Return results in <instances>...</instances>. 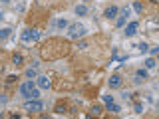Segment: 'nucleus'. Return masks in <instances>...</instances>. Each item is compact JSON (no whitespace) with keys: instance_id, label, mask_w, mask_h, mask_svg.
<instances>
[{"instance_id":"28","label":"nucleus","mask_w":159,"mask_h":119,"mask_svg":"<svg viewBox=\"0 0 159 119\" xmlns=\"http://www.w3.org/2000/svg\"><path fill=\"white\" fill-rule=\"evenodd\" d=\"M32 40H40V32L38 30H32Z\"/></svg>"},{"instance_id":"19","label":"nucleus","mask_w":159,"mask_h":119,"mask_svg":"<svg viewBox=\"0 0 159 119\" xmlns=\"http://www.w3.org/2000/svg\"><path fill=\"white\" fill-rule=\"evenodd\" d=\"M135 75H139V78L147 79V67H141V70H137V72H135Z\"/></svg>"},{"instance_id":"23","label":"nucleus","mask_w":159,"mask_h":119,"mask_svg":"<svg viewBox=\"0 0 159 119\" xmlns=\"http://www.w3.org/2000/svg\"><path fill=\"white\" fill-rule=\"evenodd\" d=\"M133 109H135V113H141V111H143V105H141L139 101H135V105H133Z\"/></svg>"},{"instance_id":"8","label":"nucleus","mask_w":159,"mask_h":119,"mask_svg":"<svg viewBox=\"0 0 159 119\" xmlns=\"http://www.w3.org/2000/svg\"><path fill=\"white\" fill-rule=\"evenodd\" d=\"M74 12H76V16H86V14H88V6H84V4H78V6L74 8Z\"/></svg>"},{"instance_id":"30","label":"nucleus","mask_w":159,"mask_h":119,"mask_svg":"<svg viewBox=\"0 0 159 119\" xmlns=\"http://www.w3.org/2000/svg\"><path fill=\"white\" fill-rule=\"evenodd\" d=\"M151 2H153V4H159V0H151Z\"/></svg>"},{"instance_id":"14","label":"nucleus","mask_w":159,"mask_h":119,"mask_svg":"<svg viewBox=\"0 0 159 119\" xmlns=\"http://www.w3.org/2000/svg\"><path fill=\"white\" fill-rule=\"evenodd\" d=\"M125 22H127V18H125V16H117V20H115V26H117V28H121V26H125Z\"/></svg>"},{"instance_id":"32","label":"nucleus","mask_w":159,"mask_h":119,"mask_svg":"<svg viewBox=\"0 0 159 119\" xmlns=\"http://www.w3.org/2000/svg\"><path fill=\"white\" fill-rule=\"evenodd\" d=\"M2 2H10V0H2Z\"/></svg>"},{"instance_id":"6","label":"nucleus","mask_w":159,"mask_h":119,"mask_svg":"<svg viewBox=\"0 0 159 119\" xmlns=\"http://www.w3.org/2000/svg\"><path fill=\"white\" fill-rule=\"evenodd\" d=\"M36 86L40 87V89H50V86H52V81L46 78V75H38L36 78Z\"/></svg>"},{"instance_id":"5","label":"nucleus","mask_w":159,"mask_h":119,"mask_svg":"<svg viewBox=\"0 0 159 119\" xmlns=\"http://www.w3.org/2000/svg\"><path fill=\"white\" fill-rule=\"evenodd\" d=\"M104 16H106L107 20H117V16H119V8H117V6H107V8H106V12H104Z\"/></svg>"},{"instance_id":"16","label":"nucleus","mask_w":159,"mask_h":119,"mask_svg":"<svg viewBox=\"0 0 159 119\" xmlns=\"http://www.w3.org/2000/svg\"><path fill=\"white\" fill-rule=\"evenodd\" d=\"M107 111H112V113H119V111H121V107H119L117 103H112V105H107Z\"/></svg>"},{"instance_id":"7","label":"nucleus","mask_w":159,"mask_h":119,"mask_svg":"<svg viewBox=\"0 0 159 119\" xmlns=\"http://www.w3.org/2000/svg\"><path fill=\"white\" fill-rule=\"evenodd\" d=\"M137 28H139V22H129L125 26V36H135L137 34Z\"/></svg>"},{"instance_id":"17","label":"nucleus","mask_w":159,"mask_h":119,"mask_svg":"<svg viewBox=\"0 0 159 119\" xmlns=\"http://www.w3.org/2000/svg\"><path fill=\"white\" fill-rule=\"evenodd\" d=\"M133 10L137 14H143V4H141V2H133Z\"/></svg>"},{"instance_id":"11","label":"nucleus","mask_w":159,"mask_h":119,"mask_svg":"<svg viewBox=\"0 0 159 119\" xmlns=\"http://www.w3.org/2000/svg\"><path fill=\"white\" fill-rule=\"evenodd\" d=\"M52 26H58V28H62V30H64V28L70 26V22H68V20H58V22L54 20V22H52Z\"/></svg>"},{"instance_id":"13","label":"nucleus","mask_w":159,"mask_h":119,"mask_svg":"<svg viewBox=\"0 0 159 119\" xmlns=\"http://www.w3.org/2000/svg\"><path fill=\"white\" fill-rule=\"evenodd\" d=\"M147 28H149V30H153V28H159V18L149 20V22H147Z\"/></svg>"},{"instance_id":"2","label":"nucleus","mask_w":159,"mask_h":119,"mask_svg":"<svg viewBox=\"0 0 159 119\" xmlns=\"http://www.w3.org/2000/svg\"><path fill=\"white\" fill-rule=\"evenodd\" d=\"M84 36H86V28L82 26L80 22H74V24L68 26V38L76 40V38H84Z\"/></svg>"},{"instance_id":"3","label":"nucleus","mask_w":159,"mask_h":119,"mask_svg":"<svg viewBox=\"0 0 159 119\" xmlns=\"http://www.w3.org/2000/svg\"><path fill=\"white\" fill-rule=\"evenodd\" d=\"M24 109L36 113V111H42V109H44V103L38 101V99H26V101H24Z\"/></svg>"},{"instance_id":"27","label":"nucleus","mask_w":159,"mask_h":119,"mask_svg":"<svg viewBox=\"0 0 159 119\" xmlns=\"http://www.w3.org/2000/svg\"><path fill=\"white\" fill-rule=\"evenodd\" d=\"M141 81H143V78H139V75H133V83H135V86H139Z\"/></svg>"},{"instance_id":"24","label":"nucleus","mask_w":159,"mask_h":119,"mask_svg":"<svg viewBox=\"0 0 159 119\" xmlns=\"http://www.w3.org/2000/svg\"><path fill=\"white\" fill-rule=\"evenodd\" d=\"M104 101H106V105H112V103H113V97H112V95H104Z\"/></svg>"},{"instance_id":"26","label":"nucleus","mask_w":159,"mask_h":119,"mask_svg":"<svg viewBox=\"0 0 159 119\" xmlns=\"http://www.w3.org/2000/svg\"><path fill=\"white\" fill-rule=\"evenodd\" d=\"M149 54H151L153 58H155V56H159V46H157V48H151V50H149Z\"/></svg>"},{"instance_id":"10","label":"nucleus","mask_w":159,"mask_h":119,"mask_svg":"<svg viewBox=\"0 0 159 119\" xmlns=\"http://www.w3.org/2000/svg\"><path fill=\"white\" fill-rule=\"evenodd\" d=\"M22 62H24L22 54H14V56H12V64H14L16 67H18V66H22Z\"/></svg>"},{"instance_id":"1","label":"nucleus","mask_w":159,"mask_h":119,"mask_svg":"<svg viewBox=\"0 0 159 119\" xmlns=\"http://www.w3.org/2000/svg\"><path fill=\"white\" fill-rule=\"evenodd\" d=\"M36 79H28V81H24V83H20V95L24 99H38L40 97V91L36 89Z\"/></svg>"},{"instance_id":"4","label":"nucleus","mask_w":159,"mask_h":119,"mask_svg":"<svg viewBox=\"0 0 159 119\" xmlns=\"http://www.w3.org/2000/svg\"><path fill=\"white\" fill-rule=\"evenodd\" d=\"M107 83H109V87H112V89H119V87L123 86V79H121V75H117V73H113L112 78L107 79Z\"/></svg>"},{"instance_id":"25","label":"nucleus","mask_w":159,"mask_h":119,"mask_svg":"<svg viewBox=\"0 0 159 119\" xmlns=\"http://www.w3.org/2000/svg\"><path fill=\"white\" fill-rule=\"evenodd\" d=\"M16 79H18V75H14V73H12V75H8V78H6V83H14Z\"/></svg>"},{"instance_id":"18","label":"nucleus","mask_w":159,"mask_h":119,"mask_svg":"<svg viewBox=\"0 0 159 119\" xmlns=\"http://www.w3.org/2000/svg\"><path fill=\"white\" fill-rule=\"evenodd\" d=\"M119 16H125V18H127V16H131V8H129V6L121 8V10H119Z\"/></svg>"},{"instance_id":"12","label":"nucleus","mask_w":159,"mask_h":119,"mask_svg":"<svg viewBox=\"0 0 159 119\" xmlns=\"http://www.w3.org/2000/svg\"><path fill=\"white\" fill-rule=\"evenodd\" d=\"M26 78H28V79H36V78H38L36 67H30V70H26Z\"/></svg>"},{"instance_id":"29","label":"nucleus","mask_w":159,"mask_h":119,"mask_svg":"<svg viewBox=\"0 0 159 119\" xmlns=\"http://www.w3.org/2000/svg\"><path fill=\"white\" fill-rule=\"evenodd\" d=\"M64 111H66V107H64V105H58V107H56V113H64Z\"/></svg>"},{"instance_id":"22","label":"nucleus","mask_w":159,"mask_h":119,"mask_svg":"<svg viewBox=\"0 0 159 119\" xmlns=\"http://www.w3.org/2000/svg\"><path fill=\"white\" fill-rule=\"evenodd\" d=\"M92 115H101V107H99V105H93L92 107Z\"/></svg>"},{"instance_id":"15","label":"nucleus","mask_w":159,"mask_h":119,"mask_svg":"<svg viewBox=\"0 0 159 119\" xmlns=\"http://www.w3.org/2000/svg\"><path fill=\"white\" fill-rule=\"evenodd\" d=\"M155 64H157V62H155V58H153V56H151L149 60H145V67H147V70H151V67H155Z\"/></svg>"},{"instance_id":"20","label":"nucleus","mask_w":159,"mask_h":119,"mask_svg":"<svg viewBox=\"0 0 159 119\" xmlns=\"http://www.w3.org/2000/svg\"><path fill=\"white\" fill-rule=\"evenodd\" d=\"M10 32H12L10 28H4V30H0V38H2V40H6L8 36H10Z\"/></svg>"},{"instance_id":"21","label":"nucleus","mask_w":159,"mask_h":119,"mask_svg":"<svg viewBox=\"0 0 159 119\" xmlns=\"http://www.w3.org/2000/svg\"><path fill=\"white\" fill-rule=\"evenodd\" d=\"M139 52H141V54H145V52H149V46H147V44H145V42H141V44H139Z\"/></svg>"},{"instance_id":"31","label":"nucleus","mask_w":159,"mask_h":119,"mask_svg":"<svg viewBox=\"0 0 159 119\" xmlns=\"http://www.w3.org/2000/svg\"><path fill=\"white\" fill-rule=\"evenodd\" d=\"M157 113H159V101H157Z\"/></svg>"},{"instance_id":"9","label":"nucleus","mask_w":159,"mask_h":119,"mask_svg":"<svg viewBox=\"0 0 159 119\" xmlns=\"http://www.w3.org/2000/svg\"><path fill=\"white\" fill-rule=\"evenodd\" d=\"M22 42H24V44H30V42H32V30H24V32H22Z\"/></svg>"}]
</instances>
